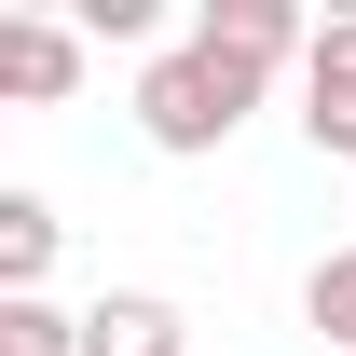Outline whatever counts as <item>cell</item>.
Here are the masks:
<instances>
[{"label": "cell", "instance_id": "1", "mask_svg": "<svg viewBox=\"0 0 356 356\" xmlns=\"http://www.w3.org/2000/svg\"><path fill=\"white\" fill-rule=\"evenodd\" d=\"M261 83H274V69H247V55H220L206 28H192V42H165L151 69H137V137L192 165V151H220V137L261 110Z\"/></svg>", "mask_w": 356, "mask_h": 356}, {"label": "cell", "instance_id": "2", "mask_svg": "<svg viewBox=\"0 0 356 356\" xmlns=\"http://www.w3.org/2000/svg\"><path fill=\"white\" fill-rule=\"evenodd\" d=\"M0 96H28V110L83 96V28L69 14H0Z\"/></svg>", "mask_w": 356, "mask_h": 356}, {"label": "cell", "instance_id": "3", "mask_svg": "<svg viewBox=\"0 0 356 356\" xmlns=\"http://www.w3.org/2000/svg\"><path fill=\"white\" fill-rule=\"evenodd\" d=\"M302 137L329 165H356V14H329L315 55H302Z\"/></svg>", "mask_w": 356, "mask_h": 356}, {"label": "cell", "instance_id": "4", "mask_svg": "<svg viewBox=\"0 0 356 356\" xmlns=\"http://www.w3.org/2000/svg\"><path fill=\"white\" fill-rule=\"evenodd\" d=\"M83 356H192V315L151 302V288H110V302L83 315Z\"/></svg>", "mask_w": 356, "mask_h": 356}, {"label": "cell", "instance_id": "5", "mask_svg": "<svg viewBox=\"0 0 356 356\" xmlns=\"http://www.w3.org/2000/svg\"><path fill=\"white\" fill-rule=\"evenodd\" d=\"M192 28H206L220 55H247V69H288V55H315V28L288 14V0H206Z\"/></svg>", "mask_w": 356, "mask_h": 356}, {"label": "cell", "instance_id": "6", "mask_svg": "<svg viewBox=\"0 0 356 356\" xmlns=\"http://www.w3.org/2000/svg\"><path fill=\"white\" fill-rule=\"evenodd\" d=\"M55 247H69V220H55L42 192H0V302H42Z\"/></svg>", "mask_w": 356, "mask_h": 356}, {"label": "cell", "instance_id": "7", "mask_svg": "<svg viewBox=\"0 0 356 356\" xmlns=\"http://www.w3.org/2000/svg\"><path fill=\"white\" fill-rule=\"evenodd\" d=\"M302 315H315V329H329V343L356 356V247H329V261L302 274Z\"/></svg>", "mask_w": 356, "mask_h": 356}]
</instances>
